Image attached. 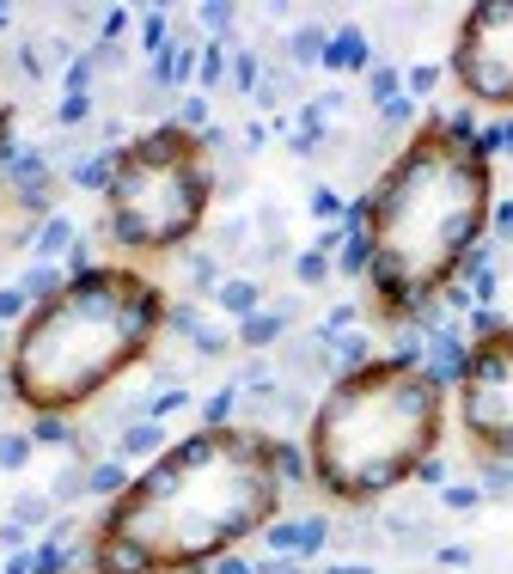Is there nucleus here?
<instances>
[{
	"mask_svg": "<svg viewBox=\"0 0 513 574\" xmlns=\"http://www.w3.org/2000/svg\"><path fill=\"white\" fill-rule=\"evenodd\" d=\"M25 312H32V300H25V294H19V288H13V281H7V288H0V325H25Z\"/></svg>",
	"mask_w": 513,
	"mask_h": 574,
	"instance_id": "nucleus-38",
	"label": "nucleus"
},
{
	"mask_svg": "<svg viewBox=\"0 0 513 574\" xmlns=\"http://www.w3.org/2000/svg\"><path fill=\"white\" fill-rule=\"evenodd\" d=\"M110 178H117V154H110V147H98V154H86L80 166H68V184L74 190H98V196H105Z\"/></svg>",
	"mask_w": 513,
	"mask_h": 574,
	"instance_id": "nucleus-18",
	"label": "nucleus"
},
{
	"mask_svg": "<svg viewBox=\"0 0 513 574\" xmlns=\"http://www.w3.org/2000/svg\"><path fill=\"white\" fill-rule=\"evenodd\" d=\"M56 123H62V129H86V123H93V98H62Z\"/></svg>",
	"mask_w": 513,
	"mask_h": 574,
	"instance_id": "nucleus-40",
	"label": "nucleus"
},
{
	"mask_svg": "<svg viewBox=\"0 0 513 574\" xmlns=\"http://www.w3.org/2000/svg\"><path fill=\"white\" fill-rule=\"evenodd\" d=\"M452 80L471 105L513 110V0H483L459 19Z\"/></svg>",
	"mask_w": 513,
	"mask_h": 574,
	"instance_id": "nucleus-7",
	"label": "nucleus"
},
{
	"mask_svg": "<svg viewBox=\"0 0 513 574\" xmlns=\"http://www.w3.org/2000/svg\"><path fill=\"white\" fill-rule=\"evenodd\" d=\"M367 98H374L379 110H386L391 98H404V68H391V62H374V68H367Z\"/></svg>",
	"mask_w": 513,
	"mask_h": 574,
	"instance_id": "nucleus-23",
	"label": "nucleus"
},
{
	"mask_svg": "<svg viewBox=\"0 0 513 574\" xmlns=\"http://www.w3.org/2000/svg\"><path fill=\"white\" fill-rule=\"evenodd\" d=\"M440 501L465 513V508H477V501H483V489H477V483H447V489H440Z\"/></svg>",
	"mask_w": 513,
	"mask_h": 574,
	"instance_id": "nucleus-43",
	"label": "nucleus"
},
{
	"mask_svg": "<svg viewBox=\"0 0 513 574\" xmlns=\"http://www.w3.org/2000/svg\"><path fill=\"white\" fill-rule=\"evenodd\" d=\"M281 435L196 428L105 508L93 532V574H203L215 557L281 513Z\"/></svg>",
	"mask_w": 513,
	"mask_h": 574,
	"instance_id": "nucleus-1",
	"label": "nucleus"
},
{
	"mask_svg": "<svg viewBox=\"0 0 513 574\" xmlns=\"http://www.w3.org/2000/svg\"><path fill=\"white\" fill-rule=\"evenodd\" d=\"M257 80H264V56H257V49H239L233 56V93H257Z\"/></svg>",
	"mask_w": 513,
	"mask_h": 574,
	"instance_id": "nucleus-30",
	"label": "nucleus"
},
{
	"mask_svg": "<svg viewBox=\"0 0 513 574\" xmlns=\"http://www.w3.org/2000/svg\"><path fill=\"white\" fill-rule=\"evenodd\" d=\"M74 239H80V227H74L68 215L37 220V233H32V264H56L62 251H74Z\"/></svg>",
	"mask_w": 513,
	"mask_h": 574,
	"instance_id": "nucleus-11",
	"label": "nucleus"
},
{
	"mask_svg": "<svg viewBox=\"0 0 513 574\" xmlns=\"http://www.w3.org/2000/svg\"><path fill=\"white\" fill-rule=\"evenodd\" d=\"M251 233H257L251 215H233L227 227H215V245H208V251H215L220 264H245V257H251Z\"/></svg>",
	"mask_w": 513,
	"mask_h": 574,
	"instance_id": "nucleus-19",
	"label": "nucleus"
},
{
	"mask_svg": "<svg viewBox=\"0 0 513 574\" xmlns=\"http://www.w3.org/2000/svg\"><path fill=\"white\" fill-rule=\"evenodd\" d=\"M447 435V391L422 361L374 355L367 367L337 373L306 422L312 483L342 508H367L416 477L422 459Z\"/></svg>",
	"mask_w": 513,
	"mask_h": 574,
	"instance_id": "nucleus-4",
	"label": "nucleus"
},
{
	"mask_svg": "<svg viewBox=\"0 0 513 574\" xmlns=\"http://www.w3.org/2000/svg\"><path fill=\"white\" fill-rule=\"evenodd\" d=\"M0 32H7V7H0Z\"/></svg>",
	"mask_w": 513,
	"mask_h": 574,
	"instance_id": "nucleus-54",
	"label": "nucleus"
},
{
	"mask_svg": "<svg viewBox=\"0 0 513 574\" xmlns=\"http://www.w3.org/2000/svg\"><path fill=\"white\" fill-rule=\"evenodd\" d=\"M325 68H337V74H367V68H374V49H367V37L349 25V32H337L325 44Z\"/></svg>",
	"mask_w": 513,
	"mask_h": 574,
	"instance_id": "nucleus-10",
	"label": "nucleus"
},
{
	"mask_svg": "<svg viewBox=\"0 0 513 574\" xmlns=\"http://www.w3.org/2000/svg\"><path fill=\"white\" fill-rule=\"evenodd\" d=\"M367 203V294L391 325L435 306L489 239L496 215V159L447 123H422L404 154L379 171Z\"/></svg>",
	"mask_w": 513,
	"mask_h": 574,
	"instance_id": "nucleus-2",
	"label": "nucleus"
},
{
	"mask_svg": "<svg viewBox=\"0 0 513 574\" xmlns=\"http://www.w3.org/2000/svg\"><path fill=\"white\" fill-rule=\"evenodd\" d=\"M141 44L154 49V56H166V49H171V37H166V7H154V13H147V25H141Z\"/></svg>",
	"mask_w": 513,
	"mask_h": 574,
	"instance_id": "nucleus-39",
	"label": "nucleus"
},
{
	"mask_svg": "<svg viewBox=\"0 0 513 574\" xmlns=\"http://www.w3.org/2000/svg\"><path fill=\"white\" fill-rule=\"evenodd\" d=\"M379 117H386V129H410V123H416V105H410V98H391Z\"/></svg>",
	"mask_w": 513,
	"mask_h": 574,
	"instance_id": "nucleus-45",
	"label": "nucleus"
},
{
	"mask_svg": "<svg viewBox=\"0 0 513 574\" xmlns=\"http://www.w3.org/2000/svg\"><path fill=\"white\" fill-rule=\"evenodd\" d=\"M190 349H196L203 361H220L227 349H233V337H227V330H215V325H203L196 337H190Z\"/></svg>",
	"mask_w": 513,
	"mask_h": 574,
	"instance_id": "nucleus-35",
	"label": "nucleus"
},
{
	"mask_svg": "<svg viewBox=\"0 0 513 574\" xmlns=\"http://www.w3.org/2000/svg\"><path fill=\"white\" fill-rule=\"evenodd\" d=\"M312 215H318V220H342L349 208H342V196L330 184H318V190H312Z\"/></svg>",
	"mask_w": 513,
	"mask_h": 574,
	"instance_id": "nucleus-42",
	"label": "nucleus"
},
{
	"mask_svg": "<svg viewBox=\"0 0 513 574\" xmlns=\"http://www.w3.org/2000/svg\"><path fill=\"white\" fill-rule=\"evenodd\" d=\"M325 44H330L325 25H300L294 44H288V56H294V74H300V68H312V62H325Z\"/></svg>",
	"mask_w": 513,
	"mask_h": 574,
	"instance_id": "nucleus-24",
	"label": "nucleus"
},
{
	"mask_svg": "<svg viewBox=\"0 0 513 574\" xmlns=\"http://www.w3.org/2000/svg\"><path fill=\"white\" fill-rule=\"evenodd\" d=\"M325 574H379L374 562H337V569H325Z\"/></svg>",
	"mask_w": 513,
	"mask_h": 574,
	"instance_id": "nucleus-53",
	"label": "nucleus"
},
{
	"mask_svg": "<svg viewBox=\"0 0 513 574\" xmlns=\"http://www.w3.org/2000/svg\"><path fill=\"white\" fill-rule=\"evenodd\" d=\"M220 257L215 251H190L184 257V288H190V300H215V288H220Z\"/></svg>",
	"mask_w": 513,
	"mask_h": 574,
	"instance_id": "nucleus-17",
	"label": "nucleus"
},
{
	"mask_svg": "<svg viewBox=\"0 0 513 574\" xmlns=\"http://www.w3.org/2000/svg\"><path fill=\"white\" fill-rule=\"evenodd\" d=\"M171 440H166V422H154V416H135L129 428H117V459H159Z\"/></svg>",
	"mask_w": 513,
	"mask_h": 574,
	"instance_id": "nucleus-9",
	"label": "nucleus"
},
{
	"mask_svg": "<svg viewBox=\"0 0 513 574\" xmlns=\"http://www.w3.org/2000/svg\"><path fill=\"white\" fill-rule=\"evenodd\" d=\"M208 203H215V159H208L203 135H190L166 117L117 154V178L105 190V227L98 233L129 257L184 251L203 233Z\"/></svg>",
	"mask_w": 513,
	"mask_h": 574,
	"instance_id": "nucleus-5",
	"label": "nucleus"
},
{
	"mask_svg": "<svg viewBox=\"0 0 513 574\" xmlns=\"http://www.w3.org/2000/svg\"><path fill=\"white\" fill-rule=\"evenodd\" d=\"M440 86V68L435 62H416V68H404V93L410 98H428Z\"/></svg>",
	"mask_w": 513,
	"mask_h": 574,
	"instance_id": "nucleus-37",
	"label": "nucleus"
},
{
	"mask_svg": "<svg viewBox=\"0 0 513 574\" xmlns=\"http://www.w3.org/2000/svg\"><path fill=\"white\" fill-rule=\"evenodd\" d=\"M410 483H422V489H447V459H440V452H435V459H422Z\"/></svg>",
	"mask_w": 513,
	"mask_h": 574,
	"instance_id": "nucleus-44",
	"label": "nucleus"
},
{
	"mask_svg": "<svg viewBox=\"0 0 513 574\" xmlns=\"http://www.w3.org/2000/svg\"><path fill=\"white\" fill-rule=\"evenodd\" d=\"M459 428L477 459H513V325L471 342L459 379Z\"/></svg>",
	"mask_w": 513,
	"mask_h": 574,
	"instance_id": "nucleus-6",
	"label": "nucleus"
},
{
	"mask_svg": "<svg viewBox=\"0 0 513 574\" xmlns=\"http://www.w3.org/2000/svg\"><path fill=\"white\" fill-rule=\"evenodd\" d=\"M294 93H300V74L288 62H269L251 98H257V110H276V105H294Z\"/></svg>",
	"mask_w": 513,
	"mask_h": 574,
	"instance_id": "nucleus-15",
	"label": "nucleus"
},
{
	"mask_svg": "<svg viewBox=\"0 0 513 574\" xmlns=\"http://www.w3.org/2000/svg\"><path fill=\"white\" fill-rule=\"evenodd\" d=\"M276 367H281V379H306V386L337 379V355H330V342L318 330H288L276 349Z\"/></svg>",
	"mask_w": 513,
	"mask_h": 574,
	"instance_id": "nucleus-8",
	"label": "nucleus"
},
{
	"mask_svg": "<svg viewBox=\"0 0 513 574\" xmlns=\"http://www.w3.org/2000/svg\"><path fill=\"white\" fill-rule=\"evenodd\" d=\"M86 471H93V465H80V459H74V465H62V471H56V483H49V501H56L62 513H68V508H80V501L93 496Z\"/></svg>",
	"mask_w": 513,
	"mask_h": 574,
	"instance_id": "nucleus-20",
	"label": "nucleus"
},
{
	"mask_svg": "<svg viewBox=\"0 0 513 574\" xmlns=\"http://www.w3.org/2000/svg\"><path fill=\"white\" fill-rule=\"evenodd\" d=\"M0 574H32V550H13V557H7V569Z\"/></svg>",
	"mask_w": 513,
	"mask_h": 574,
	"instance_id": "nucleus-51",
	"label": "nucleus"
},
{
	"mask_svg": "<svg viewBox=\"0 0 513 574\" xmlns=\"http://www.w3.org/2000/svg\"><path fill=\"white\" fill-rule=\"evenodd\" d=\"M264 544L276 550V557H300V520H269Z\"/></svg>",
	"mask_w": 513,
	"mask_h": 574,
	"instance_id": "nucleus-29",
	"label": "nucleus"
},
{
	"mask_svg": "<svg viewBox=\"0 0 513 574\" xmlns=\"http://www.w3.org/2000/svg\"><path fill=\"white\" fill-rule=\"evenodd\" d=\"M166 306L154 276L129 264H93L68 276L56 300L25 312L7 349V391L32 416H68V410L105 398L135 361L154 355L166 337Z\"/></svg>",
	"mask_w": 513,
	"mask_h": 574,
	"instance_id": "nucleus-3",
	"label": "nucleus"
},
{
	"mask_svg": "<svg viewBox=\"0 0 513 574\" xmlns=\"http://www.w3.org/2000/svg\"><path fill=\"white\" fill-rule=\"evenodd\" d=\"M233 410H239V386L215 391V398L203 404V428H227V422H233Z\"/></svg>",
	"mask_w": 513,
	"mask_h": 574,
	"instance_id": "nucleus-31",
	"label": "nucleus"
},
{
	"mask_svg": "<svg viewBox=\"0 0 513 574\" xmlns=\"http://www.w3.org/2000/svg\"><path fill=\"white\" fill-rule=\"evenodd\" d=\"M86 483H93V496L117 501V496H123V489H129L135 477H129V465H123V459H98V465L86 471Z\"/></svg>",
	"mask_w": 513,
	"mask_h": 574,
	"instance_id": "nucleus-22",
	"label": "nucleus"
},
{
	"mask_svg": "<svg viewBox=\"0 0 513 574\" xmlns=\"http://www.w3.org/2000/svg\"><path fill=\"white\" fill-rule=\"evenodd\" d=\"M233 7H227V0H208V7H203V25H208V32H215V44H227V49H233Z\"/></svg>",
	"mask_w": 513,
	"mask_h": 574,
	"instance_id": "nucleus-32",
	"label": "nucleus"
},
{
	"mask_svg": "<svg viewBox=\"0 0 513 574\" xmlns=\"http://www.w3.org/2000/svg\"><path fill=\"white\" fill-rule=\"evenodd\" d=\"M233 386H245V391H257V386H276V373H269V361L264 355H251L245 367H239V379Z\"/></svg>",
	"mask_w": 513,
	"mask_h": 574,
	"instance_id": "nucleus-41",
	"label": "nucleus"
},
{
	"mask_svg": "<svg viewBox=\"0 0 513 574\" xmlns=\"http://www.w3.org/2000/svg\"><path fill=\"white\" fill-rule=\"evenodd\" d=\"M32 452H37V440H32V428H0V471H25L32 465Z\"/></svg>",
	"mask_w": 513,
	"mask_h": 574,
	"instance_id": "nucleus-21",
	"label": "nucleus"
},
{
	"mask_svg": "<svg viewBox=\"0 0 513 574\" xmlns=\"http://www.w3.org/2000/svg\"><path fill=\"white\" fill-rule=\"evenodd\" d=\"M215 306L227 312V318H251V312H264V281L251 276H227L215 288Z\"/></svg>",
	"mask_w": 513,
	"mask_h": 574,
	"instance_id": "nucleus-12",
	"label": "nucleus"
},
{
	"mask_svg": "<svg viewBox=\"0 0 513 574\" xmlns=\"http://www.w3.org/2000/svg\"><path fill=\"white\" fill-rule=\"evenodd\" d=\"M203 325H208V318H203V306H196V300H178V306H166V337L190 342Z\"/></svg>",
	"mask_w": 513,
	"mask_h": 574,
	"instance_id": "nucleus-26",
	"label": "nucleus"
},
{
	"mask_svg": "<svg viewBox=\"0 0 513 574\" xmlns=\"http://www.w3.org/2000/svg\"><path fill=\"white\" fill-rule=\"evenodd\" d=\"M215 574H257V569H251L239 550H227V557H215Z\"/></svg>",
	"mask_w": 513,
	"mask_h": 574,
	"instance_id": "nucleus-49",
	"label": "nucleus"
},
{
	"mask_svg": "<svg viewBox=\"0 0 513 574\" xmlns=\"http://www.w3.org/2000/svg\"><path fill=\"white\" fill-rule=\"evenodd\" d=\"M56 501H49V489H19L13 501H7V520H19V526H32V532H49L56 526Z\"/></svg>",
	"mask_w": 513,
	"mask_h": 574,
	"instance_id": "nucleus-13",
	"label": "nucleus"
},
{
	"mask_svg": "<svg viewBox=\"0 0 513 574\" xmlns=\"http://www.w3.org/2000/svg\"><path fill=\"white\" fill-rule=\"evenodd\" d=\"M166 105H171V86H159L154 74L129 93V110H135V117H166Z\"/></svg>",
	"mask_w": 513,
	"mask_h": 574,
	"instance_id": "nucleus-28",
	"label": "nucleus"
},
{
	"mask_svg": "<svg viewBox=\"0 0 513 574\" xmlns=\"http://www.w3.org/2000/svg\"><path fill=\"white\" fill-rule=\"evenodd\" d=\"M325 544H330V520H325V513H306V520H300V557L325 550Z\"/></svg>",
	"mask_w": 513,
	"mask_h": 574,
	"instance_id": "nucleus-34",
	"label": "nucleus"
},
{
	"mask_svg": "<svg viewBox=\"0 0 513 574\" xmlns=\"http://www.w3.org/2000/svg\"><path fill=\"white\" fill-rule=\"evenodd\" d=\"M330 276H337V264H330L325 251H300L294 257V281L300 288H330Z\"/></svg>",
	"mask_w": 513,
	"mask_h": 574,
	"instance_id": "nucleus-27",
	"label": "nucleus"
},
{
	"mask_svg": "<svg viewBox=\"0 0 513 574\" xmlns=\"http://www.w3.org/2000/svg\"><path fill=\"white\" fill-rule=\"evenodd\" d=\"M281 337H288V325H281L276 312H251V318H239V349H251V355H264V349H281Z\"/></svg>",
	"mask_w": 513,
	"mask_h": 574,
	"instance_id": "nucleus-14",
	"label": "nucleus"
},
{
	"mask_svg": "<svg viewBox=\"0 0 513 574\" xmlns=\"http://www.w3.org/2000/svg\"><path fill=\"white\" fill-rule=\"evenodd\" d=\"M264 141H269V129H264V123H251V129H245V154H257Z\"/></svg>",
	"mask_w": 513,
	"mask_h": 574,
	"instance_id": "nucleus-52",
	"label": "nucleus"
},
{
	"mask_svg": "<svg viewBox=\"0 0 513 574\" xmlns=\"http://www.w3.org/2000/svg\"><path fill=\"white\" fill-rule=\"evenodd\" d=\"M227 68H233V49H227V44H208L203 62H196V86H203V93H220Z\"/></svg>",
	"mask_w": 513,
	"mask_h": 574,
	"instance_id": "nucleus-25",
	"label": "nucleus"
},
{
	"mask_svg": "<svg viewBox=\"0 0 513 574\" xmlns=\"http://www.w3.org/2000/svg\"><path fill=\"white\" fill-rule=\"evenodd\" d=\"M13 288L32 300V306H44V300H56L68 288V269L62 264H25V276H19Z\"/></svg>",
	"mask_w": 513,
	"mask_h": 574,
	"instance_id": "nucleus-16",
	"label": "nucleus"
},
{
	"mask_svg": "<svg viewBox=\"0 0 513 574\" xmlns=\"http://www.w3.org/2000/svg\"><path fill=\"white\" fill-rule=\"evenodd\" d=\"M435 557L447 562V569H471V550H465V544H440Z\"/></svg>",
	"mask_w": 513,
	"mask_h": 574,
	"instance_id": "nucleus-48",
	"label": "nucleus"
},
{
	"mask_svg": "<svg viewBox=\"0 0 513 574\" xmlns=\"http://www.w3.org/2000/svg\"><path fill=\"white\" fill-rule=\"evenodd\" d=\"M13 154V105H7V93H0V159Z\"/></svg>",
	"mask_w": 513,
	"mask_h": 574,
	"instance_id": "nucleus-47",
	"label": "nucleus"
},
{
	"mask_svg": "<svg viewBox=\"0 0 513 574\" xmlns=\"http://www.w3.org/2000/svg\"><path fill=\"white\" fill-rule=\"evenodd\" d=\"M171 123H178V129H190V135H203V129H208V98H178Z\"/></svg>",
	"mask_w": 513,
	"mask_h": 574,
	"instance_id": "nucleus-33",
	"label": "nucleus"
},
{
	"mask_svg": "<svg viewBox=\"0 0 513 574\" xmlns=\"http://www.w3.org/2000/svg\"><path fill=\"white\" fill-rule=\"evenodd\" d=\"M257 574H306V562H300V557H269Z\"/></svg>",
	"mask_w": 513,
	"mask_h": 574,
	"instance_id": "nucleus-50",
	"label": "nucleus"
},
{
	"mask_svg": "<svg viewBox=\"0 0 513 574\" xmlns=\"http://www.w3.org/2000/svg\"><path fill=\"white\" fill-rule=\"evenodd\" d=\"M25 544H32V526H19V520L0 526V550H25Z\"/></svg>",
	"mask_w": 513,
	"mask_h": 574,
	"instance_id": "nucleus-46",
	"label": "nucleus"
},
{
	"mask_svg": "<svg viewBox=\"0 0 513 574\" xmlns=\"http://www.w3.org/2000/svg\"><path fill=\"white\" fill-rule=\"evenodd\" d=\"M32 440H37V447H68V440H74V428H68L62 416H37L32 422Z\"/></svg>",
	"mask_w": 513,
	"mask_h": 574,
	"instance_id": "nucleus-36",
	"label": "nucleus"
}]
</instances>
